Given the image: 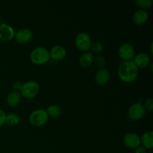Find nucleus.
<instances>
[{
  "instance_id": "obj_1",
  "label": "nucleus",
  "mask_w": 153,
  "mask_h": 153,
  "mask_svg": "<svg viewBox=\"0 0 153 153\" xmlns=\"http://www.w3.org/2000/svg\"><path fill=\"white\" fill-rule=\"evenodd\" d=\"M118 75L123 82H131L138 75V67L131 60L123 61L118 67Z\"/></svg>"
},
{
  "instance_id": "obj_2",
  "label": "nucleus",
  "mask_w": 153,
  "mask_h": 153,
  "mask_svg": "<svg viewBox=\"0 0 153 153\" xmlns=\"http://www.w3.org/2000/svg\"><path fill=\"white\" fill-rule=\"evenodd\" d=\"M49 52L46 47L37 46L31 51L30 58L31 62L35 64H43L49 60Z\"/></svg>"
},
{
  "instance_id": "obj_3",
  "label": "nucleus",
  "mask_w": 153,
  "mask_h": 153,
  "mask_svg": "<svg viewBox=\"0 0 153 153\" xmlns=\"http://www.w3.org/2000/svg\"><path fill=\"white\" fill-rule=\"evenodd\" d=\"M40 85L35 81H28L22 84L20 93L22 96L25 98L31 99L34 98L39 93Z\"/></svg>"
},
{
  "instance_id": "obj_4",
  "label": "nucleus",
  "mask_w": 153,
  "mask_h": 153,
  "mask_svg": "<svg viewBox=\"0 0 153 153\" xmlns=\"http://www.w3.org/2000/svg\"><path fill=\"white\" fill-rule=\"evenodd\" d=\"M49 116L44 109H37L29 115V122L34 126H41L47 123Z\"/></svg>"
},
{
  "instance_id": "obj_5",
  "label": "nucleus",
  "mask_w": 153,
  "mask_h": 153,
  "mask_svg": "<svg viewBox=\"0 0 153 153\" xmlns=\"http://www.w3.org/2000/svg\"><path fill=\"white\" fill-rule=\"evenodd\" d=\"M76 46L79 50L83 52H88V49H91L92 45V40L91 37L88 33L80 32L77 34L75 40Z\"/></svg>"
},
{
  "instance_id": "obj_6",
  "label": "nucleus",
  "mask_w": 153,
  "mask_h": 153,
  "mask_svg": "<svg viewBox=\"0 0 153 153\" xmlns=\"http://www.w3.org/2000/svg\"><path fill=\"white\" fill-rule=\"evenodd\" d=\"M146 109L144 105L140 102H137L131 105L128 111V117L133 121L139 120L144 116Z\"/></svg>"
},
{
  "instance_id": "obj_7",
  "label": "nucleus",
  "mask_w": 153,
  "mask_h": 153,
  "mask_svg": "<svg viewBox=\"0 0 153 153\" xmlns=\"http://www.w3.org/2000/svg\"><path fill=\"white\" fill-rule=\"evenodd\" d=\"M119 56L125 61H130L134 57V48L131 43H124L120 46L118 50Z\"/></svg>"
},
{
  "instance_id": "obj_8",
  "label": "nucleus",
  "mask_w": 153,
  "mask_h": 153,
  "mask_svg": "<svg viewBox=\"0 0 153 153\" xmlns=\"http://www.w3.org/2000/svg\"><path fill=\"white\" fill-rule=\"evenodd\" d=\"M123 143L127 147L136 149L140 144V137L135 133H127L123 137Z\"/></svg>"
},
{
  "instance_id": "obj_9",
  "label": "nucleus",
  "mask_w": 153,
  "mask_h": 153,
  "mask_svg": "<svg viewBox=\"0 0 153 153\" xmlns=\"http://www.w3.org/2000/svg\"><path fill=\"white\" fill-rule=\"evenodd\" d=\"M33 32L31 29L27 28H22L18 30L14 37L19 43H26L32 38Z\"/></svg>"
},
{
  "instance_id": "obj_10",
  "label": "nucleus",
  "mask_w": 153,
  "mask_h": 153,
  "mask_svg": "<svg viewBox=\"0 0 153 153\" xmlns=\"http://www.w3.org/2000/svg\"><path fill=\"white\" fill-rule=\"evenodd\" d=\"M15 31L13 27L7 24H0V39L5 41L12 40L14 37Z\"/></svg>"
},
{
  "instance_id": "obj_11",
  "label": "nucleus",
  "mask_w": 153,
  "mask_h": 153,
  "mask_svg": "<svg viewBox=\"0 0 153 153\" xmlns=\"http://www.w3.org/2000/svg\"><path fill=\"white\" fill-rule=\"evenodd\" d=\"M66 55H67V50L65 47L61 45L54 46L49 52V55L55 61L62 60L66 56Z\"/></svg>"
},
{
  "instance_id": "obj_12",
  "label": "nucleus",
  "mask_w": 153,
  "mask_h": 153,
  "mask_svg": "<svg viewBox=\"0 0 153 153\" xmlns=\"http://www.w3.org/2000/svg\"><path fill=\"white\" fill-rule=\"evenodd\" d=\"M110 77V71L108 69H100L95 75V81L99 85H104L108 82Z\"/></svg>"
},
{
  "instance_id": "obj_13",
  "label": "nucleus",
  "mask_w": 153,
  "mask_h": 153,
  "mask_svg": "<svg viewBox=\"0 0 153 153\" xmlns=\"http://www.w3.org/2000/svg\"><path fill=\"white\" fill-rule=\"evenodd\" d=\"M133 61L137 67L144 68V67H147L150 63V57L145 52H140L134 56Z\"/></svg>"
},
{
  "instance_id": "obj_14",
  "label": "nucleus",
  "mask_w": 153,
  "mask_h": 153,
  "mask_svg": "<svg viewBox=\"0 0 153 153\" xmlns=\"http://www.w3.org/2000/svg\"><path fill=\"white\" fill-rule=\"evenodd\" d=\"M148 18H149V14H148L147 11L143 10V9H140L134 12L133 14L132 19L135 25H140L145 23L147 21Z\"/></svg>"
},
{
  "instance_id": "obj_15",
  "label": "nucleus",
  "mask_w": 153,
  "mask_h": 153,
  "mask_svg": "<svg viewBox=\"0 0 153 153\" xmlns=\"http://www.w3.org/2000/svg\"><path fill=\"white\" fill-rule=\"evenodd\" d=\"M140 143L142 146L147 149H151L153 146V132L152 131H148L143 133L140 138Z\"/></svg>"
},
{
  "instance_id": "obj_16",
  "label": "nucleus",
  "mask_w": 153,
  "mask_h": 153,
  "mask_svg": "<svg viewBox=\"0 0 153 153\" xmlns=\"http://www.w3.org/2000/svg\"><path fill=\"white\" fill-rule=\"evenodd\" d=\"M94 55L90 52H85L79 58V64L83 67H88L94 62Z\"/></svg>"
},
{
  "instance_id": "obj_17",
  "label": "nucleus",
  "mask_w": 153,
  "mask_h": 153,
  "mask_svg": "<svg viewBox=\"0 0 153 153\" xmlns=\"http://www.w3.org/2000/svg\"><path fill=\"white\" fill-rule=\"evenodd\" d=\"M21 94L17 91H13L7 95V103L9 106H16L20 102Z\"/></svg>"
},
{
  "instance_id": "obj_18",
  "label": "nucleus",
  "mask_w": 153,
  "mask_h": 153,
  "mask_svg": "<svg viewBox=\"0 0 153 153\" xmlns=\"http://www.w3.org/2000/svg\"><path fill=\"white\" fill-rule=\"evenodd\" d=\"M19 117L16 114L14 113H10L9 114L6 115L5 117V123L10 127L16 126L19 124Z\"/></svg>"
},
{
  "instance_id": "obj_19",
  "label": "nucleus",
  "mask_w": 153,
  "mask_h": 153,
  "mask_svg": "<svg viewBox=\"0 0 153 153\" xmlns=\"http://www.w3.org/2000/svg\"><path fill=\"white\" fill-rule=\"evenodd\" d=\"M48 116H50L52 117H58L61 114V108L57 105H52L47 108V110L46 111Z\"/></svg>"
},
{
  "instance_id": "obj_20",
  "label": "nucleus",
  "mask_w": 153,
  "mask_h": 153,
  "mask_svg": "<svg viewBox=\"0 0 153 153\" xmlns=\"http://www.w3.org/2000/svg\"><path fill=\"white\" fill-rule=\"evenodd\" d=\"M135 3L143 10L146 8H149L152 6L153 1L152 0H136Z\"/></svg>"
},
{
  "instance_id": "obj_21",
  "label": "nucleus",
  "mask_w": 153,
  "mask_h": 153,
  "mask_svg": "<svg viewBox=\"0 0 153 153\" xmlns=\"http://www.w3.org/2000/svg\"><path fill=\"white\" fill-rule=\"evenodd\" d=\"M96 64L100 69H103L106 64L105 58L102 55H98L96 58Z\"/></svg>"
},
{
  "instance_id": "obj_22",
  "label": "nucleus",
  "mask_w": 153,
  "mask_h": 153,
  "mask_svg": "<svg viewBox=\"0 0 153 153\" xmlns=\"http://www.w3.org/2000/svg\"><path fill=\"white\" fill-rule=\"evenodd\" d=\"M91 49L96 53H100L103 50V45L100 42H95L91 45Z\"/></svg>"
},
{
  "instance_id": "obj_23",
  "label": "nucleus",
  "mask_w": 153,
  "mask_h": 153,
  "mask_svg": "<svg viewBox=\"0 0 153 153\" xmlns=\"http://www.w3.org/2000/svg\"><path fill=\"white\" fill-rule=\"evenodd\" d=\"M145 109H147L148 111H152L153 110V100L152 98L147 99L145 101Z\"/></svg>"
},
{
  "instance_id": "obj_24",
  "label": "nucleus",
  "mask_w": 153,
  "mask_h": 153,
  "mask_svg": "<svg viewBox=\"0 0 153 153\" xmlns=\"http://www.w3.org/2000/svg\"><path fill=\"white\" fill-rule=\"evenodd\" d=\"M5 117L6 114L4 111L1 109H0V127L5 123Z\"/></svg>"
},
{
  "instance_id": "obj_25",
  "label": "nucleus",
  "mask_w": 153,
  "mask_h": 153,
  "mask_svg": "<svg viewBox=\"0 0 153 153\" xmlns=\"http://www.w3.org/2000/svg\"><path fill=\"white\" fill-rule=\"evenodd\" d=\"M22 82H19V81L15 82L13 85V88H14L15 91H17V90H19V91H20L21 88H22Z\"/></svg>"
},
{
  "instance_id": "obj_26",
  "label": "nucleus",
  "mask_w": 153,
  "mask_h": 153,
  "mask_svg": "<svg viewBox=\"0 0 153 153\" xmlns=\"http://www.w3.org/2000/svg\"><path fill=\"white\" fill-rule=\"evenodd\" d=\"M135 153H146V149L142 146H137L135 149Z\"/></svg>"
}]
</instances>
